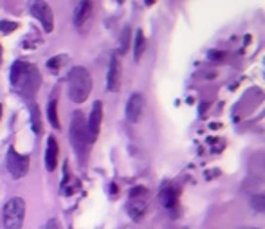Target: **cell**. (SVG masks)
Instances as JSON below:
<instances>
[{"instance_id":"6","label":"cell","mask_w":265,"mask_h":229,"mask_svg":"<svg viewBox=\"0 0 265 229\" xmlns=\"http://www.w3.org/2000/svg\"><path fill=\"white\" fill-rule=\"evenodd\" d=\"M180 188L175 182H164L159 189V200L160 206L164 208L170 219H177L180 213Z\"/></svg>"},{"instance_id":"2","label":"cell","mask_w":265,"mask_h":229,"mask_svg":"<svg viewBox=\"0 0 265 229\" xmlns=\"http://www.w3.org/2000/svg\"><path fill=\"white\" fill-rule=\"evenodd\" d=\"M69 139L70 145L74 148L78 159H80L81 165H85L87 157H89L90 152V145L92 141L89 137V132H87V121L83 112H74L72 117H70V125H69Z\"/></svg>"},{"instance_id":"25","label":"cell","mask_w":265,"mask_h":229,"mask_svg":"<svg viewBox=\"0 0 265 229\" xmlns=\"http://www.w3.org/2000/svg\"><path fill=\"white\" fill-rule=\"evenodd\" d=\"M0 119H2V105H0Z\"/></svg>"},{"instance_id":"8","label":"cell","mask_w":265,"mask_h":229,"mask_svg":"<svg viewBox=\"0 0 265 229\" xmlns=\"http://www.w3.org/2000/svg\"><path fill=\"white\" fill-rule=\"evenodd\" d=\"M29 157L24 154H18L13 146L7 150V159H5V166H7V172L11 173L13 179H22L27 175L29 172Z\"/></svg>"},{"instance_id":"19","label":"cell","mask_w":265,"mask_h":229,"mask_svg":"<svg viewBox=\"0 0 265 229\" xmlns=\"http://www.w3.org/2000/svg\"><path fill=\"white\" fill-rule=\"evenodd\" d=\"M130 47V29L126 27L123 33H121V47H119V55H125L126 51Z\"/></svg>"},{"instance_id":"16","label":"cell","mask_w":265,"mask_h":229,"mask_svg":"<svg viewBox=\"0 0 265 229\" xmlns=\"http://www.w3.org/2000/svg\"><path fill=\"white\" fill-rule=\"evenodd\" d=\"M47 119H49L51 126L54 130H60L61 125H60V115H58V101L53 98V100L49 101V105H47Z\"/></svg>"},{"instance_id":"11","label":"cell","mask_w":265,"mask_h":229,"mask_svg":"<svg viewBox=\"0 0 265 229\" xmlns=\"http://www.w3.org/2000/svg\"><path fill=\"white\" fill-rule=\"evenodd\" d=\"M58 157H60V146H58V141H56L54 135H49L47 137V145H45V154H44V163H45V170L53 173L58 166Z\"/></svg>"},{"instance_id":"23","label":"cell","mask_w":265,"mask_h":229,"mask_svg":"<svg viewBox=\"0 0 265 229\" xmlns=\"http://www.w3.org/2000/svg\"><path fill=\"white\" fill-rule=\"evenodd\" d=\"M0 67H2V45H0Z\"/></svg>"},{"instance_id":"12","label":"cell","mask_w":265,"mask_h":229,"mask_svg":"<svg viewBox=\"0 0 265 229\" xmlns=\"http://www.w3.org/2000/svg\"><path fill=\"white\" fill-rule=\"evenodd\" d=\"M143 110H145V98L139 92H134L126 101V119L130 123H137L143 115Z\"/></svg>"},{"instance_id":"7","label":"cell","mask_w":265,"mask_h":229,"mask_svg":"<svg viewBox=\"0 0 265 229\" xmlns=\"http://www.w3.org/2000/svg\"><path fill=\"white\" fill-rule=\"evenodd\" d=\"M29 13L40 22L45 33H53V29H54V15H53L51 5L45 0H31Z\"/></svg>"},{"instance_id":"17","label":"cell","mask_w":265,"mask_h":229,"mask_svg":"<svg viewBox=\"0 0 265 229\" xmlns=\"http://www.w3.org/2000/svg\"><path fill=\"white\" fill-rule=\"evenodd\" d=\"M31 128H33L35 134H40L42 132V114L36 103L31 105Z\"/></svg>"},{"instance_id":"9","label":"cell","mask_w":265,"mask_h":229,"mask_svg":"<svg viewBox=\"0 0 265 229\" xmlns=\"http://www.w3.org/2000/svg\"><path fill=\"white\" fill-rule=\"evenodd\" d=\"M121 81H123V67H121L117 55H114L110 58L108 72H106V89L110 92H117L121 89Z\"/></svg>"},{"instance_id":"14","label":"cell","mask_w":265,"mask_h":229,"mask_svg":"<svg viewBox=\"0 0 265 229\" xmlns=\"http://www.w3.org/2000/svg\"><path fill=\"white\" fill-rule=\"evenodd\" d=\"M65 172H63V180H61V193L63 195H74L78 189H80V180H76V179H70V173H69V170L65 168Z\"/></svg>"},{"instance_id":"21","label":"cell","mask_w":265,"mask_h":229,"mask_svg":"<svg viewBox=\"0 0 265 229\" xmlns=\"http://www.w3.org/2000/svg\"><path fill=\"white\" fill-rule=\"evenodd\" d=\"M16 27H18V25H16V22H9V20L0 22V31H2V33H5V35H7V33H11V31H15Z\"/></svg>"},{"instance_id":"4","label":"cell","mask_w":265,"mask_h":229,"mask_svg":"<svg viewBox=\"0 0 265 229\" xmlns=\"http://www.w3.org/2000/svg\"><path fill=\"white\" fill-rule=\"evenodd\" d=\"M25 219V200L22 197H11L2 211L4 229H22Z\"/></svg>"},{"instance_id":"26","label":"cell","mask_w":265,"mask_h":229,"mask_svg":"<svg viewBox=\"0 0 265 229\" xmlns=\"http://www.w3.org/2000/svg\"><path fill=\"white\" fill-rule=\"evenodd\" d=\"M117 2H119V4H123V2H125V0H117Z\"/></svg>"},{"instance_id":"20","label":"cell","mask_w":265,"mask_h":229,"mask_svg":"<svg viewBox=\"0 0 265 229\" xmlns=\"http://www.w3.org/2000/svg\"><path fill=\"white\" fill-rule=\"evenodd\" d=\"M61 65H63V58H61V56H54V58H51V60L47 61V69H49L51 72H58Z\"/></svg>"},{"instance_id":"22","label":"cell","mask_w":265,"mask_h":229,"mask_svg":"<svg viewBox=\"0 0 265 229\" xmlns=\"http://www.w3.org/2000/svg\"><path fill=\"white\" fill-rule=\"evenodd\" d=\"M44 229H60V224H58L56 219H51V220H47V224L44 226Z\"/></svg>"},{"instance_id":"10","label":"cell","mask_w":265,"mask_h":229,"mask_svg":"<svg viewBox=\"0 0 265 229\" xmlns=\"http://www.w3.org/2000/svg\"><path fill=\"white\" fill-rule=\"evenodd\" d=\"M101 121H103V103L101 101H94L92 110H90L89 114V121H87V132H89V137L92 143H94L98 134H100Z\"/></svg>"},{"instance_id":"13","label":"cell","mask_w":265,"mask_h":229,"mask_svg":"<svg viewBox=\"0 0 265 229\" xmlns=\"http://www.w3.org/2000/svg\"><path fill=\"white\" fill-rule=\"evenodd\" d=\"M92 0H80V4L76 5L74 9V16H72V22L78 29H83V25L89 22V18L92 16Z\"/></svg>"},{"instance_id":"24","label":"cell","mask_w":265,"mask_h":229,"mask_svg":"<svg viewBox=\"0 0 265 229\" xmlns=\"http://www.w3.org/2000/svg\"><path fill=\"white\" fill-rule=\"evenodd\" d=\"M145 2H146V4H148V5H150V4H154L155 0H145Z\"/></svg>"},{"instance_id":"3","label":"cell","mask_w":265,"mask_h":229,"mask_svg":"<svg viewBox=\"0 0 265 229\" xmlns=\"http://www.w3.org/2000/svg\"><path fill=\"white\" fill-rule=\"evenodd\" d=\"M92 92V76L85 67H72L67 74V94L72 103H83Z\"/></svg>"},{"instance_id":"1","label":"cell","mask_w":265,"mask_h":229,"mask_svg":"<svg viewBox=\"0 0 265 229\" xmlns=\"http://www.w3.org/2000/svg\"><path fill=\"white\" fill-rule=\"evenodd\" d=\"M9 81H11V87L18 94L25 96V98L31 100V98H35L36 90L40 89L42 78L35 65L25 63V61H15V63L11 65Z\"/></svg>"},{"instance_id":"15","label":"cell","mask_w":265,"mask_h":229,"mask_svg":"<svg viewBox=\"0 0 265 229\" xmlns=\"http://www.w3.org/2000/svg\"><path fill=\"white\" fill-rule=\"evenodd\" d=\"M146 51V38H145V33L141 29L135 31V40H134V58L135 61H139L143 58Z\"/></svg>"},{"instance_id":"5","label":"cell","mask_w":265,"mask_h":229,"mask_svg":"<svg viewBox=\"0 0 265 229\" xmlns=\"http://www.w3.org/2000/svg\"><path fill=\"white\" fill-rule=\"evenodd\" d=\"M148 199H150V193H148V189L145 186H134L128 191L126 211H128V217L134 222H141L143 220V217L146 213V208H148Z\"/></svg>"},{"instance_id":"18","label":"cell","mask_w":265,"mask_h":229,"mask_svg":"<svg viewBox=\"0 0 265 229\" xmlns=\"http://www.w3.org/2000/svg\"><path fill=\"white\" fill-rule=\"evenodd\" d=\"M251 208L258 213H265V195H253L251 197Z\"/></svg>"}]
</instances>
